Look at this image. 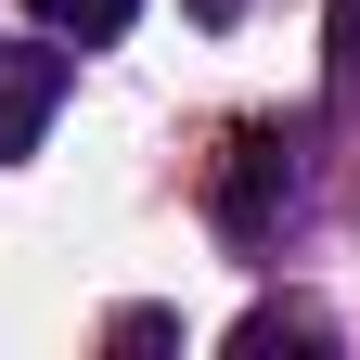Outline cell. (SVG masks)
Segmentation results:
<instances>
[{
	"label": "cell",
	"mask_w": 360,
	"mask_h": 360,
	"mask_svg": "<svg viewBox=\"0 0 360 360\" xmlns=\"http://www.w3.org/2000/svg\"><path fill=\"white\" fill-rule=\"evenodd\" d=\"M309 155H322V116H245L232 142H219V167H206V219L232 245H270L283 206L309 193Z\"/></svg>",
	"instance_id": "6da1fadb"
},
{
	"label": "cell",
	"mask_w": 360,
	"mask_h": 360,
	"mask_svg": "<svg viewBox=\"0 0 360 360\" xmlns=\"http://www.w3.org/2000/svg\"><path fill=\"white\" fill-rule=\"evenodd\" d=\"M322 116H360V0H322Z\"/></svg>",
	"instance_id": "3957f363"
},
{
	"label": "cell",
	"mask_w": 360,
	"mask_h": 360,
	"mask_svg": "<svg viewBox=\"0 0 360 360\" xmlns=\"http://www.w3.org/2000/svg\"><path fill=\"white\" fill-rule=\"evenodd\" d=\"M193 26H245V0H193Z\"/></svg>",
	"instance_id": "8992f818"
},
{
	"label": "cell",
	"mask_w": 360,
	"mask_h": 360,
	"mask_svg": "<svg viewBox=\"0 0 360 360\" xmlns=\"http://www.w3.org/2000/svg\"><path fill=\"white\" fill-rule=\"evenodd\" d=\"M232 347H245V360H257V347H335V322H322V309H245Z\"/></svg>",
	"instance_id": "5b68a950"
},
{
	"label": "cell",
	"mask_w": 360,
	"mask_h": 360,
	"mask_svg": "<svg viewBox=\"0 0 360 360\" xmlns=\"http://www.w3.org/2000/svg\"><path fill=\"white\" fill-rule=\"evenodd\" d=\"M39 26L52 39H77V52H103V39H129V13H142V0H26Z\"/></svg>",
	"instance_id": "277c9868"
},
{
	"label": "cell",
	"mask_w": 360,
	"mask_h": 360,
	"mask_svg": "<svg viewBox=\"0 0 360 360\" xmlns=\"http://www.w3.org/2000/svg\"><path fill=\"white\" fill-rule=\"evenodd\" d=\"M65 90H77V39H0V167H26L39 155V129L65 116Z\"/></svg>",
	"instance_id": "7a4b0ae2"
}]
</instances>
